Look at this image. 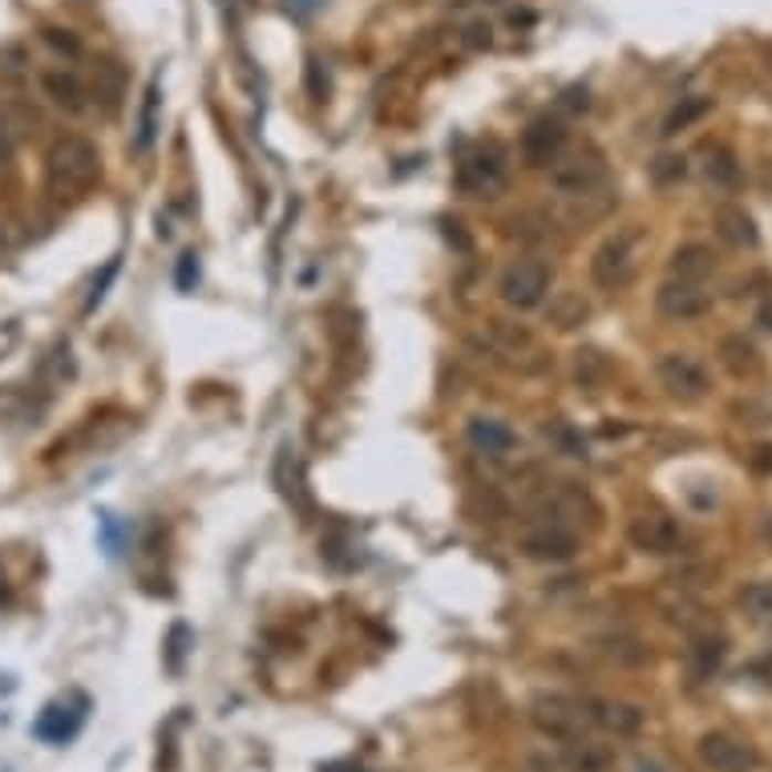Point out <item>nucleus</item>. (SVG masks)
Here are the masks:
<instances>
[{
	"label": "nucleus",
	"instance_id": "nucleus-1",
	"mask_svg": "<svg viewBox=\"0 0 772 772\" xmlns=\"http://www.w3.org/2000/svg\"><path fill=\"white\" fill-rule=\"evenodd\" d=\"M102 178V154L90 138L82 134H65L49 146L45 154V187L53 199L73 202L90 195L94 182Z\"/></svg>",
	"mask_w": 772,
	"mask_h": 772
},
{
	"label": "nucleus",
	"instance_id": "nucleus-2",
	"mask_svg": "<svg viewBox=\"0 0 772 772\" xmlns=\"http://www.w3.org/2000/svg\"><path fill=\"white\" fill-rule=\"evenodd\" d=\"M551 280L554 275H551V263H546V259L522 255L502 271L498 295H502L510 307H518V312H530V307H539L542 300L551 295Z\"/></svg>",
	"mask_w": 772,
	"mask_h": 772
},
{
	"label": "nucleus",
	"instance_id": "nucleus-3",
	"mask_svg": "<svg viewBox=\"0 0 772 772\" xmlns=\"http://www.w3.org/2000/svg\"><path fill=\"white\" fill-rule=\"evenodd\" d=\"M639 247H644V231L639 227H623V231L607 234L603 247L595 251V259H591V275H595L598 288H619V283L632 280Z\"/></svg>",
	"mask_w": 772,
	"mask_h": 772
},
{
	"label": "nucleus",
	"instance_id": "nucleus-4",
	"mask_svg": "<svg viewBox=\"0 0 772 772\" xmlns=\"http://www.w3.org/2000/svg\"><path fill=\"white\" fill-rule=\"evenodd\" d=\"M505 182H510V166H505L502 150H493V146H481L457 163V187L466 190L469 199H498Z\"/></svg>",
	"mask_w": 772,
	"mask_h": 772
},
{
	"label": "nucleus",
	"instance_id": "nucleus-5",
	"mask_svg": "<svg viewBox=\"0 0 772 772\" xmlns=\"http://www.w3.org/2000/svg\"><path fill=\"white\" fill-rule=\"evenodd\" d=\"M530 716L554 740H583V732L591 728V720L583 712V700H566V696H539Z\"/></svg>",
	"mask_w": 772,
	"mask_h": 772
},
{
	"label": "nucleus",
	"instance_id": "nucleus-6",
	"mask_svg": "<svg viewBox=\"0 0 772 772\" xmlns=\"http://www.w3.org/2000/svg\"><path fill=\"white\" fill-rule=\"evenodd\" d=\"M522 163L530 166V170H546V166H554L562 158V150H566V126H562V117H551V114H542L534 117L526 129H522Z\"/></svg>",
	"mask_w": 772,
	"mask_h": 772
},
{
	"label": "nucleus",
	"instance_id": "nucleus-7",
	"mask_svg": "<svg viewBox=\"0 0 772 772\" xmlns=\"http://www.w3.org/2000/svg\"><path fill=\"white\" fill-rule=\"evenodd\" d=\"M656 373L667 393L679 400H700L703 393H708V368H703L696 356H688V352H667V356H659Z\"/></svg>",
	"mask_w": 772,
	"mask_h": 772
},
{
	"label": "nucleus",
	"instance_id": "nucleus-8",
	"mask_svg": "<svg viewBox=\"0 0 772 772\" xmlns=\"http://www.w3.org/2000/svg\"><path fill=\"white\" fill-rule=\"evenodd\" d=\"M551 178L566 199H586V195H595L607 182V170H603L595 154H571V158H559L551 166Z\"/></svg>",
	"mask_w": 772,
	"mask_h": 772
},
{
	"label": "nucleus",
	"instance_id": "nucleus-9",
	"mask_svg": "<svg viewBox=\"0 0 772 772\" xmlns=\"http://www.w3.org/2000/svg\"><path fill=\"white\" fill-rule=\"evenodd\" d=\"M700 761L712 772H752L757 749L749 740L728 737V732H708V737H700Z\"/></svg>",
	"mask_w": 772,
	"mask_h": 772
},
{
	"label": "nucleus",
	"instance_id": "nucleus-10",
	"mask_svg": "<svg viewBox=\"0 0 772 772\" xmlns=\"http://www.w3.org/2000/svg\"><path fill=\"white\" fill-rule=\"evenodd\" d=\"M85 724V700H53L45 712L36 716V740H45V744H70Z\"/></svg>",
	"mask_w": 772,
	"mask_h": 772
},
{
	"label": "nucleus",
	"instance_id": "nucleus-11",
	"mask_svg": "<svg viewBox=\"0 0 772 772\" xmlns=\"http://www.w3.org/2000/svg\"><path fill=\"white\" fill-rule=\"evenodd\" d=\"M518 551L526 554V559L534 562H566L578 554V539H574L571 530H562L554 526V522H546V526H534L526 530L522 539H518Z\"/></svg>",
	"mask_w": 772,
	"mask_h": 772
},
{
	"label": "nucleus",
	"instance_id": "nucleus-12",
	"mask_svg": "<svg viewBox=\"0 0 772 772\" xmlns=\"http://www.w3.org/2000/svg\"><path fill=\"white\" fill-rule=\"evenodd\" d=\"M656 304H659V312H664L667 320H696V316H703V312L712 307V295L703 292L700 283L671 280V283H664V288H659Z\"/></svg>",
	"mask_w": 772,
	"mask_h": 772
},
{
	"label": "nucleus",
	"instance_id": "nucleus-13",
	"mask_svg": "<svg viewBox=\"0 0 772 772\" xmlns=\"http://www.w3.org/2000/svg\"><path fill=\"white\" fill-rule=\"evenodd\" d=\"M632 546L644 554H676L684 546V534L671 518L664 514H644L632 522Z\"/></svg>",
	"mask_w": 772,
	"mask_h": 772
},
{
	"label": "nucleus",
	"instance_id": "nucleus-14",
	"mask_svg": "<svg viewBox=\"0 0 772 772\" xmlns=\"http://www.w3.org/2000/svg\"><path fill=\"white\" fill-rule=\"evenodd\" d=\"M583 712L591 724L607 728V732H615V737H635V732L644 728V712L632 708V703H619V700H583Z\"/></svg>",
	"mask_w": 772,
	"mask_h": 772
},
{
	"label": "nucleus",
	"instance_id": "nucleus-15",
	"mask_svg": "<svg viewBox=\"0 0 772 772\" xmlns=\"http://www.w3.org/2000/svg\"><path fill=\"white\" fill-rule=\"evenodd\" d=\"M466 437H469V445H473L478 453H490V457L510 453V449L518 445L514 429H510V425H502V421H493V417H473V421L466 425Z\"/></svg>",
	"mask_w": 772,
	"mask_h": 772
},
{
	"label": "nucleus",
	"instance_id": "nucleus-16",
	"mask_svg": "<svg viewBox=\"0 0 772 772\" xmlns=\"http://www.w3.org/2000/svg\"><path fill=\"white\" fill-rule=\"evenodd\" d=\"M41 90L45 97H53V106H61L65 114H85V85L73 77L70 70H45L41 73Z\"/></svg>",
	"mask_w": 772,
	"mask_h": 772
},
{
	"label": "nucleus",
	"instance_id": "nucleus-17",
	"mask_svg": "<svg viewBox=\"0 0 772 772\" xmlns=\"http://www.w3.org/2000/svg\"><path fill=\"white\" fill-rule=\"evenodd\" d=\"M716 231L732 247H757V222L744 207H716Z\"/></svg>",
	"mask_w": 772,
	"mask_h": 772
},
{
	"label": "nucleus",
	"instance_id": "nucleus-18",
	"mask_svg": "<svg viewBox=\"0 0 772 772\" xmlns=\"http://www.w3.org/2000/svg\"><path fill=\"white\" fill-rule=\"evenodd\" d=\"M611 757L603 744H591V740H566V752H562V764L571 772H607Z\"/></svg>",
	"mask_w": 772,
	"mask_h": 772
},
{
	"label": "nucleus",
	"instance_id": "nucleus-19",
	"mask_svg": "<svg viewBox=\"0 0 772 772\" xmlns=\"http://www.w3.org/2000/svg\"><path fill=\"white\" fill-rule=\"evenodd\" d=\"M671 280H691V283H700L708 271H712V251L703 243H688V247H679L676 255H671Z\"/></svg>",
	"mask_w": 772,
	"mask_h": 772
},
{
	"label": "nucleus",
	"instance_id": "nucleus-20",
	"mask_svg": "<svg viewBox=\"0 0 772 772\" xmlns=\"http://www.w3.org/2000/svg\"><path fill=\"white\" fill-rule=\"evenodd\" d=\"M158 106H163V85H158V77H154L146 97H142V109H138V134H134V150L138 154L150 150L154 138H158Z\"/></svg>",
	"mask_w": 772,
	"mask_h": 772
},
{
	"label": "nucleus",
	"instance_id": "nucleus-21",
	"mask_svg": "<svg viewBox=\"0 0 772 772\" xmlns=\"http://www.w3.org/2000/svg\"><path fill=\"white\" fill-rule=\"evenodd\" d=\"M94 94H97V102H102V106L114 114L117 102H122V65H117V61H97Z\"/></svg>",
	"mask_w": 772,
	"mask_h": 772
},
{
	"label": "nucleus",
	"instance_id": "nucleus-22",
	"mask_svg": "<svg viewBox=\"0 0 772 772\" xmlns=\"http://www.w3.org/2000/svg\"><path fill=\"white\" fill-rule=\"evenodd\" d=\"M740 607L752 623H772V583H752L740 591Z\"/></svg>",
	"mask_w": 772,
	"mask_h": 772
},
{
	"label": "nucleus",
	"instance_id": "nucleus-23",
	"mask_svg": "<svg viewBox=\"0 0 772 772\" xmlns=\"http://www.w3.org/2000/svg\"><path fill=\"white\" fill-rule=\"evenodd\" d=\"M187 644H195L190 627H187V623H175V627H170V635H166V671H170V676H178V671H182Z\"/></svg>",
	"mask_w": 772,
	"mask_h": 772
},
{
	"label": "nucleus",
	"instance_id": "nucleus-24",
	"mask_svg": "<svg viewBox=\"0 0 772 772\" xmlns=\"http://www.w3.org/2000/svg\"><path fill=\"white\" fill-rule=\"evenodd\" d=\"M708 114V102L703 97H688L684 106H676L671 109V117H667V126H664V134H679V129H688L696 117H703Z\"/></svg>",
	"mask_w": 772,
	"mask_h": 772
},
{
	"label": "nucleus",
	"instance_id": "nucleus-25",
	"mask_svg": "<svg viewBox=\"0 0 772 772\" xmlns=\"http://www.w3.org/2000/svg\"><path fill=\"white\" fill-rule=\"evenodd\" d=\"M708 178H716L720 187H737L740 170H737V163H732L724 150H716V154H708Z\"/></svg>",
	"mask_w": 772,
	"mask_h": 772
},
{
	"label": "nucleus",
	"instance_id": "nucleus-26",
	"mask_svg": "<svg viewBox=\"0 0 772 772\" xmlns=\"http://www.w3.org/2000/svg\"><path fill=\"white\" fill-rule=\"evenodd\" d=\"M691 656H696V676H712L720 659H724V644L716 639V644H696L691 647Z\"/></svg>",
	"mask_w": 772,
	"mask_h": 772
},
{
	"label": "nucleus",
	"instance_id": "nucleus-27",
	"mask_svg": "<svg viewBox=\"0 0 772 772\" xmlns=\"http://www.w3.org/2000/svg\"><path fill=\"white\" fill-rule=\"evenodd\" d=\"M24 77V49L9 45L0 49V82H21Z\"/></svg>",
	"mask_w": 772,
	"mask_h": 772
},
{
	"label": "nucleus",
	"instance_id": "nucleus-28",
	"mask_svg": "<svg viewBox=\"0 0 772 772\" xmlns=\"http://www.w3.org/2000/svg\"><path fill=\"white\" fill-rule=\"evenodd\" d=\"M199 255L195 251H187V255L178 259V268H175V283H178V292H195V283H199Z\"/></svg>",
	"mask_w": 772,
	"mask_h": 772
},
{
	"label": "nucleus",
	"instance_id": "nucleus-29",
	"mask_svg": "<svg viewBox=\"0 0 772 772\" xmlns=\"http://www.w3.org/2000/svg\"><path fill=\"white\" fill-rule=\"evenodd\" d=\"M117 268H122V259H109L106 268H102V275L94 280V288H90V300H85V312H94L102 300H106V288L114 283V275H117Z\"/></svg>",
	"mask_w": 772,
	"mask_h": 772
},
{
	"label": "nucleus",
	"instance_id": "nucleus-30",
	"mask_svg": "<svg viewBox=\"0 0 772 772\" xmlns=\"http://www.w3.org/2000/svg\"><path fill=\"white\" fill-rule=\"evenodd\" d=\"M684 170H688V166H684V158H679V154H659L656 163H651V178H656V182L684 178Z\"/></svg>",
	"mask_w": 772,
	"mask_h": 772
},
{
	"label": "nucleus",
	"instance_id": "nucleus-31",
	"mask_svg": "<svg viewBox=\"0 0 772 772\" xmlns=\"http://www.w3.org/2000/svg\"><path fill=\"white\" fill-rule=\"evenodd\" d=\"M45 41L53 49H61V53H70V58L77 53V36H73L70 29H45Z\"/></svg>",
	"mask_w": 772,
	"mask_h": 772
},
{
	"label": "nucleus",
	"instance_id": "nucleus-32",
	"mask_svg": "<svg viewBox=\"0 0 772 772\" xmlns=\"http://www.w3.org/2000/svg\"><path fill=\"white\" fill-rule=\"evenodd\" d=\"M307 77H312V97H316V102H324V97H328V73L320 77V61H312V65H307Z\"/></svg>",
	"mask_w": 772,
	"mask_h": 772
},
{
	"label": "nucleus",
	"instance_id": "nucleus-33",
	"mask_svg": "<svg viewBox=\"0 0 772 772\" xmlns=\"http://www.w3.org/2000/svg\"><path fill=\"white\" fill-rule=\"evenodd\" d=\"M562 106H566V109H586V90H578V85H574V90H566Z\"/></svg>",
	"mask_w": 772,
	"mask_h": 772
},
{
	"label": "nucleus",
	"instance_id": "nucleus-34",
	"mask_svg": "<svg viewBox=\"0 0 772 772\" xmlns=\"http://www.w3.org/2000/svg\"><path fill=\"white\" fill-rule=\"evenodd\" d=\"M12 163V138H9V129L0 126V166H9Z\"/></svg>",
	"mask_w": 772,
	"mask_h": 772
},
{
	"label": "nucleus",
	"instance_id": "nucleus-35",
	"mask_svg": "<svg viewBox=\"0 0 772 772\" xmlns=\"http://www.w3.org/2000/svg\"><path fill=\"white\" fill-rule=\"evenodd\" d=\"M295 12H312V9H320V0H288Z\"/></svg>",
	"mask_w": 772,
	"mask_h": 772
},
{
	"label": "nucleus",
	"instance_id": "nucleus-36",
	"mask_svg": "<svg viewBox=\"0 0 772 772\" xmlns=\"http://www.w3.org/2000/svg\"><path fill=\"white\" fill-rule=\"evenodd\" d=\"M757 324H761V328H769V332H772V300H769V304L761 307V316H757Z\"/></svg>",
	"mask_w": 772,
	"mask_h": 772
},
{
	"label": "nucleus",
	"instance_id": "nucleus-37",
	"mask_svg": "<svg viewBox=\"0 0 772 772\" xmlns=\"http://www.w3.org/2000/svg\"><path fill=\"white\" fill-rule=\"evenodd\" d=\"M0 255H9V234H4V227H0Z\"/></svg>",
	"mask_w": 772,
	"mask_h": 772
},
{
	"label": "nucleus",
	"instance_id": "nucleus-38",
	"mask_svg": "<svg viewBox=\"0 0 772 772\" xmlns=\"http://www.w3.org/2000/svg\"><path fill=\"white\" fill-rule=\"evenodd\" d=\"M644 772H656V769H644Z\"/></svg>",
	"mask_w": 772,
	"mask_h": 772
}]
</instances>
